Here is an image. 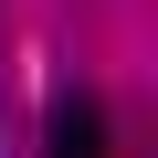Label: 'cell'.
<instances>
[{
    "label": "cell",
    "instance_id": "1",
    "mask_svg": "<svg viewBox=\"0 0 158 158\" xmlns=\"http://www.w3.org/2000/svg\"><path fill=\"white\" fill-rule=\"evenodd\" d=\"M42 158H106V106H95L85 85L53 106V127H42Z\"/></svg>",
    "mask_w": 158,
    "mask_h": 158
}]
</instances>
